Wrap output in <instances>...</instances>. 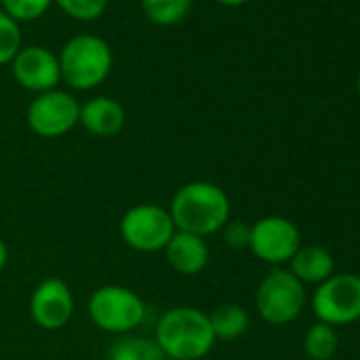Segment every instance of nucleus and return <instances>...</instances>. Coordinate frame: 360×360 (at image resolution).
Here are the masks:
<instances>
[{
    "label": "nucleus",
    "mask_w": 360,
    "mask_h": 360,
    "mask_svg": "<svg viewBox=\"0 0 360 360\" xmlns=\"http://www.w3.org/2000/svg\"><path fill=\"white\" fill-rule=\"evenodd\" d=\"M121 240L138 252H157L167 246L176 233L169 210L157 204L131 206L119 223Z\"/></svg>",
    "instance_id": "obj_6"
},
{
    "label": "nucleus",
    "mask_w": 360,
    "mask_h": 360,
    "mask_svg": "<svg viewBox=\"0 0 360 360\" xmlns=\"http://www.w3.org/2000/svg\"><path fill=\"white\" fill-rule=\"evenodd\" d=\"M106 360H169L153 337L144 335H121L110 347Z\"/></svg>",
    "instance_id": "obj_15"
},
{
    "label": "nucleus",
    "mask_w": 360,
    "mask_h": 360,
    "mask_svg": "<svg viewBox=\"0 0 360 360\" xmlns=\"http://www.w3.org/2000/svg\"><path fill=\"white\" fill-rule=\"evenodd\" d=\"M62 81L75 91L100 87L112 70V49L96 34H77L60 51Z\"/></svg>",
    "instance_id": "obj_3"
},
{
    "label": "nucleus",
    "mask_w": 360,
    "mask_h": 360,
    "mask_svg": "<svg viewBox=\"0 0 360 360\" xmlns=\"http://www.w3.org/2000/svg\"><path fill=\"white\" fill-rule=\"evenodd\" d=\"M140 5L150 24L169 28L189 15L193 0H140Z\"/></svg>",
    "instance_id": "obj_17"
},
{
    "label": "nucleus",
    "mask_w": 360,
    "mask_h": 360,
    "mask_svg": "<svg viewBox=\"0 0 360 360\" xmlns=\"http://www.w3.org/2000/svg\"><path fill=\"white\" fill-rule=\"evenodd\" d=\"M163 255L167 265L180 276H198L206 269L210 261V248L206 244V238L178 229L163 248Z\"/></svg>",
    "instance_id": "obj_12"
},
{
    "label": "nucleus",
    "mask_w": 360,
    "mask_h": 360,
    "mask_svg": "<svg viewBox=\"0 0 360 360\" xmlns=\"http://www.w3.org/2000/svg\"><path fill=\"white\" fill-rule=\"evenodd\" d=\"M22 41L24 37L20 24L0 9V66L13 62L22 49Z\"/></svg>",
    "instance_id": "obj_19"
},
{
    "label": "nucleus",
    "mask_w": 360,
    "mask_h": 360,
    "mask_svg": "<svg viewBox=\"0 0 360 360\" xmlns=\"http://www.w3.org/2000/svg\"><path fill=\"white\" fill-rule=\"evenodd\" d=\"M169 217L178 231L208 238L231 221V202L223 187L210 180H191L172 198Z\"/></svg>",
    "instance_id": "obj_1"
},
{
    "label": "nucleus",
    "mask_w": 360,
    "mask_h": 360,
    "mask_svg": "<svg viewBox=\"0 0 360 360\" xmlns=\"http://www.w3.org/2000/svg\"><path fill=\"white\" fill-rule=\"evenodd\" d=\"M288 263L301 284H322L335 274V259L322 246H301Z\"/></svg>",
    "instance_id": "obj_14"
},
{
    "label": "nucleus",
    "mask_w": 360,
    "mask_h": 360,
    "mask_svg": "<svg viewBox=\"0 0 360 360\" xmlns=\"http://www.w3.org/2000/svg\"><path fill=\"white\" fill-rule=\"evenodd\" d=\"M311 309L318 322L330 326H345L360 320V276L333 274L318 284L311 297Z\"/></svg>",
    "instance_id": "obj_7"
},
{
    "label": "nucleus",
    "mask_w": 360,
    "mask_h": 360,
    "mask_svg": "<svg viewBox=\"0 0 360 360\" xmlns=\"http://www.w3.org/2000/svg\"><path fill=\"white\" fill-rule=\"evenodd\" d=\"M79 112L81 104L70 91L51 89L32 98L26 123L41 138H60L79 125Z\"/></svg>",
    "instance_id": "obj_8"
},
{
    "label": "nucleus",
    "mask_w": 360,
    "mask_h": 360,
    "mask_svg": "<svg viewBox=\"0 0 360 360\" xmlns=\"http://www.w3.org/2000/svg\"><path fill=\"white\" fill-rule=\"evenodd\" d=\"M153 339L169 360H202L217 343L210 316L195 305H176L163 311Z\"/></svg>",
    "instance_id": "obj_2"
},
{
    "label": "nucleus",
    "mask_w": 360,
    "mask_h": 360,
    "mask_svg": "<svg viewBox=\"0 0 360 360\" xmlns=\"http://www.w3.org/2000/svg\"><path fill=\"white\" fill-rule=\"evenodd\" d=\"M79 125H83L89 134L108 138L123 129L125 125V110L121 102L108 96H98L81 104Z\"/></svg>",
    "instance_id": "obj_13"
},
{
    "label": "nucleus",
    "mask_w": 360,
    "mask_h": 360,
    "mask_svg": "<svg viewBox=\"0 0 360 360\" xmlns=\"http://www.w3.org/2000/svg\"><path fill=\"white\" fill-rule=\"evenodd\" d=\"M53 3L72 20L94 22L104 15L108 0H53Z\"/></svg>",
    "instance_id": "obj_21"
},
{
    "label": "nucleus",
    "mask_w": 360,
    "mask_h": 360,
    "mask_svg": "<svg viewBox=\"0 0 360 360\" xmlns=\"http://www.w3.org/2000/svg\"><path fill=\"white\" fill-rule=\"evenodd\" d=\"M217 3H221L225 7H240V5L248 3V0H217Z\"/></svg>",
    "instance_id": "obj_24"
},
{
    "label": "nucleus",
    "mask_w": 360,
    "mask_h": 360,
    "mask_svg": "<svg viewBox=\"0 0 360 360\" xmlns=\"http://www.w3.org/2000/svg\"><path fill=\"white\" fill-rule=\"evenodd\" d=\"M11 72L18 85L32 94L58 89V83L62 81L58 56L41 45L22 47L11 62Z\"/></svg>",
    "instance_id": "obj_11"
},
{
    "label": "nucleus",
    "mask_w": 360,
    "mask_h": 360,
    "mask_svg": "<svg viewBox=\"0 0 360 360\" xmlns=\"http://www.w3.org/2000/svg\"><path fill=\"white\" fill-rule=\"evenodd\" d=\"M248 248L259 261L282 265L288 263L301 248V233L297 225L286 217H263L255 225H250Z\"/></svg>",
    "instance_id": "obj_9"
},
{
    "label": "nucleus",
    "mask_w": 360,
    "mask_h": 360,
    "mask_svg": "<svg viewBox=\"0 0 360 360\" xmlns=\"http://www.w3.org/2000/svg\"><path fill=\"white\" fill-rule=\"evenodd\" d=\"M255 303L259 316L267 324H290L305 307V284H301L288 269L274 267L259 282Z\"/></svg>",
    "instance_id": "obj_5"
},
{
    "label": "nucleus",
    "mask_w": 360,
    "mask_h": 360,
    "mask_svg": "<svg viewBox=\"0 0 360 360\" xmlns=\"http://www.w3.org/2000/svg\"><path fill=\"white\" fill-rule=\"evenodd\" d=\"M7 261H9V248H7V242L0 238V271L5 269Z\"/></svg>",
    "instance_id": "obj_23"
},
{
    "label": "nucleus",
    "mask_w": 360,
    "mask_h": 360,
    "mask_svg": "<svg viewBox=\"0 0 360 360\" xmlns=\"http://www.w3.org/2000/svg\"><path fill=\"white\" fill-rule=\"evenodd\" d=\"M0 5H3V0H0Z\"/></svg>",
    "instance_id": "obj_26"
},
{
    "label": "nucleus",
    "mask_w": 360,
    "mask_h": 360,
    "mask_svg": "<svg viewBox=\"0 0 360 360\" xmlns=\"http://www.w3.org/2000/svg\"><path fill=\"white\" fill-rule=\"evenodd\" d=\"M208 316H210V324H212V333H214L217 341H236L250 326L248 311L238 303L219 305Z\"/></svg>",
    "instance_id": "obj_16"
},
{
    "label": "nucleus",
    "mask_w": 360,
    "mask_h": 360,
    "mask_svg": "<svg viewBox=\"0 0 360 360\" xmlns=\"http://www.w3.org/2000/svg\"><path fill=\"white\" fill-rule=\"evenodd\" d=\"M91 322L110 335H131L146 318L142 297L121 284H104L96 288L87 303Z\"/></svg>",
    "instance_id": "obj_4"
},
{
    "label": "nucleus",
    "mask_w": 360,
    "mask_h": 360,
    "mask_svg": "<svg viewBox=\"0 0 360 360\" xmlns=\"http://www.w3.org/2000/svg\"><path fill=\"white\" fill-rule=\"evenodd\" d=\"M303 349L311 360H330L337 352L335 326L324 322H314L303 337Z\"/></svg>",
    "instance_id": "obj_18"
},
{
    "label": "nucleus",
    "mask_w": 360,
    "mask_h": 360,
    "mask_svg": "<svg viewBox=\"0 0 360 360\" xmlns=\"http://www.w3.org/2000/svg\"><path fill=\"white\" fill-rule=\"evenodd\" d=\"M221 233H223V242L233 250L248 248L250 244V225H246L244 221H229L221 229Z\"/></svg>",
    "instance_id": "obj_22"
},
{
    "label": "nucleus",
    "mask_w": 360,
    "mask_h": 360,
    "mask_svg": "<svg viewBox=\"0 0 360 360\" xmlns=\"http://www.w3.org/2000/svg\"><path fill=\"white\" fill-rule=\"evenodd\" d=\"M30 318L45 330L64 328L75 314V297L70 286L60 278H47L39 282L28 303Z\"/></svg>",
    "instance_id": "obj_10"
},
{
    "label": "nucleus",
    "mask_w": 360,
    "mask_h": 360,
    "mask_svg": "<svg viewBox=\"0 0 360 360\" xmlns=\"http://www.w3.org/2000/svg\"><path fill=\"white\" fill-rule=\"evenodd\" d=\"M356 87H358V96H360V72H358V81H356Z\"/></svg>",
    "instance_id": "obj_25"
},
{
    "label": "nucleus",
    "mask_w": 360,
    "mask_h": 360,
    "mask_svg": "<svg viewBox=\"0 0 360 360\" xmlns=\"http://www.w3.org/2000/svg\"><path fill=\"white\" fill-rule=\"evenodd\" d=\"M51 5L53 0H3V11L11 20L22 24L43 18L51 9Z\"/></svg>",
    "instance_id": "obj_20"
}]
</instances>
